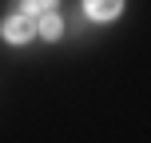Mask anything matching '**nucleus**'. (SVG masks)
Wrapping results in <instances>:
<instances>
[{"instance_id":"f257e3e1","label":"nucleus","mask_w":151,"mask_h":143,"mask_svg":"<svg viewBox=\"0 0 151 143\" xmlns=\"http://www.w3.org/2000/svg\"><path fill=\"white\" fill-rule=\"evenodd\" d=\"M32 16H24V12H16V16H8L4 24H0V32H4V40L8 44H24V40H32Z\"/></svg>"},{"instance_id":"20e7f679","label":"nucleus","mask_w":151,"mask_h":143,"mask_svg":"<svg viewBox=\"0 0 151 143\" xmlns=\"http://www.w3.org/2000/svg\"><path fill=\"white\" fill-rule=\"evenodd\" d=\"M20 8H24V16H40L48 8H56V0H20Z\"/></svg>"},{"instance_id":"7ed1b4c3","label":"nucleus","mask_w":151,"mask_h":143,"mask_svg":"<svg viewBox=\"0 0 151 143\" xmlns=\"http://www.w3.org/2000/svg\"><path fill=\"white\" fill-rule=\"evenodd\" d=\"M36 32H40L44 40H56V36L64 32V24H60V16H56V8H48V12L36 16Z\"/></svg>"},{"instance_id":"f03ea898","label":"nucleus","mask_w":151,"mask_h":143,"mask_svg":"<svg viewBox=\"0 0 151 143\" xmlns=\"http://www.w3.org/2000/svg\"><path fill=\"white\" fill-rule=\"evenodd\" d=\"M88 20H115L123 12V0H83Z\"/></svg>"}]
</instances>
